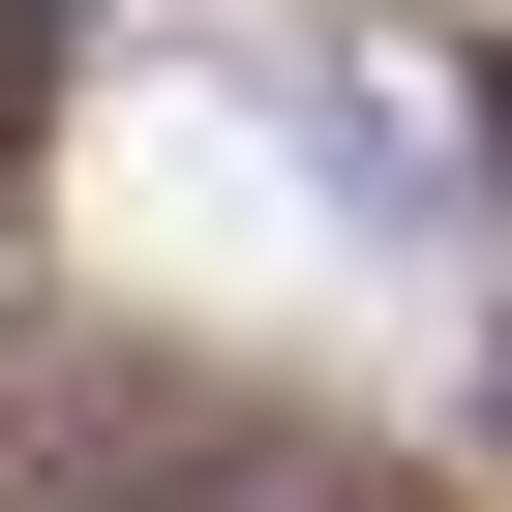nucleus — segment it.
<instances>
[{
    "mask_svg": "<svg viewBox=\"0 0 512 512\" xmlns=\"http://www.w3.org/2000/svg\"><path fill=\"white\" fill-rule=\"evenodd\" d=\"M31 452H61L91 512H392V452H332V422H272V392H181V362H61Z\"/></svg>",
    "mask_w": 512,
    "mask_h": 512,
    "instance_id": "f257e3e1",
    "label": "nucleus"
}]
</instances>
